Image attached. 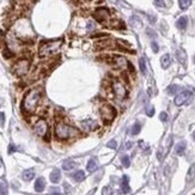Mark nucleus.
Listing matches in <instances>:
<instances>
[{"label": "nucleus", "instance_id": "c756f323", "mask_svg": "<svg viewBox=\"0 0 195 195\" xmlns=\"http://www.w3.org/2000/svg\"><path fill=\"white\" fill-rule=\"evenodd\" d=\"M194 177H195V165H192V168L189 169V172H188L187 178H188V181H190V180H193Z\"/></svg>", "mask_w": 195, "mask_h": 195}, {"label": "nucleus", "instance_id": "7c9ffc66", "mask_svg": "<svg viewBox=\"0 0 195 195\" xmlns=\"http://www.w3.org/2000/svg\"><path fill=\"white\" fill-rule=\"evenodd\" d=\"M7 194V186L6 183L0 182V195H6Z\"/></svg>", "mask_w": 195, "mask_h": 195}, {"label": "nucleus", "instance_id": "c9c22d12", "mask_svg": "<svg viewBox=\"0 0 195 195\" xmlns=\"http://www.w3.org/2000/svg\"><path fill=\"white\" fill-rule=\"evenodd\" d=\"M159 119H160V121H163V122L168 121V114L165 113V111H162V113L159 114Z\"/></svg>", "mask_w": 195, "mask_h": 195}, {"label": "nucleus", "instance_id": "f03ea898", "mask_svg": "<svg viewBox=\"0 0 195 195\" xmlns=\"http://www.w3.org/2000/svg\"><path fill=\"white\" fill-rule=\"evenodd\" d=\"M80 135L79 131L72 126L67 124L62 121H57L55 124V136L59 140H68V139H74Z\"/></svg>", "mask_w": 195, "mask_h": 195}, {"label": "nucleus", "instance_id": "c85d7f7f", "mask_svg": "<svg viewBox=\"0 0 195 195\" xmlns=\"http://www.w3.org/2000/svg\"><path fill=\"white\" fill-rule=\"evenodd\" d=\"M139 66H140V71L142 74H146V62H145V59L141 57L139 60Z\"/></svg>", "mask_w": 195, "mask_h": 195}, {"label": "nucleus", "instance_id": "37998d69", "mask_svg": "<svg viewBox=\"0 0 195 195\" xmlns=\"http://www.w3.org/2000/svg\"><path fill=\"white\" fill-rule=\"evenodd\" d=\"M52 195H62V194L60 193V190H59V189L55 188V189H52Z\"/></svg>", "mask_w": 195, "mask_h": 195}, {"label": "nucleus", "instance_id": "ddd939ff", "mask_svg": "<svg viewBox=\"0 0 195 195\" xmlns=\"http://www.w3.org/2000/svg\"><path fill=\"white\" fill-rule=\"evenodd\" d=\"M128 176H123L122 181H121V193L123 194H128L131 192V187H129V183H128Z\"/></svg>", "mask_w": 195, "mask_h": 195}, {"label": "nucleus", "instance_id": "2f4dec72", "mask_svg": "<svg viewBox=\"0 0 195 195\" xmlns=\"http://www.w3.org/2000/svg\"><path fill=\"white\" fill-rule=\"evenodd\" d=\"M3 55H4V57H6V59H10V57H12V56H13V53L8 48H5L4 52H3Z\"/></svg>", "mask_w": 195, "mask_h": 195}, {"label": "nucleus", "instance_id": "20e7f679", "mask_svg": "<svg viewBox=\"0 0 195 195\" xmlns=\"http://www.w3.org/2000/svg\"><path fill=\"white\" fill-rule=\"evenodd\" d=\"M101 116H102V120L105 123H110L115 118H116V109L111 104H103L100 109Z\"/></svg>", "mask_w": 195, "mask_h": 195}, {"label": "nucleus", "instance_id": "412c9836", "mask_svg": "<svg viewBox=\"0 0 195 195\" xmlns=\"http://www.w3.org/2000/svg\"><path fill=\"white\" fill-rule=\"evenodd\" d=\"M73 168H75V163L73 160H71V159H67V160H65L62 163V169L66 170V171H70Z\"/></svg>", "mask_w": 195, "mask_h": 195}, {"label": "nucleus", "instance_id": "6ab92c4d", "mask_svg": "<svg viewBox=\"0 0 195 195\" xmlns=\"http://www.w3.org/2000/svg\"><path fill=\"white\" fill-rule=\"evenodd\" d=\"M60 178H61V172H60V170L54 169V170L50 172V181H52L53 183H59V182H60Z\"/></svg>", "mask_w": 195, "mask_h": 195}, {"label": "nucleus", "instance_id": "dca6fc26", "mask_svg": "<svg viewBox=\"0 0 195 195\" xmlns=\"http://www.w3.org/2000/svg\"><path fill=\"white\" fill-rule=\"evenodd\" d=\"M170 64H171V57H170V55H169V54H164V55L160 57V65H162V67L164 68V70H167V68L170 66Z\"/></svg>", "mask_w": 195, "mask_h": 195}, {"label": "nucleus", "instance_id": "4c0bfd02", "mask_svg": "<svg viewBox=\"0 0 195 195\" xmlns=\"http://www.w3.org/2000/svg\"><path fill=\"white\" fill-rule=\"evenodd\" d=\"M151 47H152V50H153L154 53H158V50H159V47H158L157 42H152V43H151Z\"/></svg>", "mask_w": 195, "mask_h": 195}, {"label": "nucleus", "instance_id": "aec40b11", "mask_svg": "<svg viewBox=\"0 0 195 195\" xmlns=\"http://www.w3.org/2000/svg\"><path fill=\"white\" fill-rule=\"evenodd\" d=\"M22 177L24 181H31L34 177H35V171L32 169H28V170H24L23 174H22Z\"/></svg>", "mask_w": 195, "mask_h": 195}, {"label": "nucleus", "instance_id": "a19ab883", "mask_svg": "<svg viewBox=\"0 0 195 195\" xmlns=\"http://www.w3.org/2000/svg\"><path fill=\"white\" fill-rule=\"evenodd\" d=\"M127 66H128V70H129L131 73H135V70H134V67H133V65L131 62H127Z\"/></svg>", "mask_w": 195, "mask_h": 195}, {"label": "nucleus", "instance_id": "a878e982", "mask_svg": "<svg viewBox=\"0 0 195 195\" xmlns=\"http://www.w3.org/2000/svg\"><path fill=\"white\" fill-rule=\"evenodd\" d=\"M140 131H141V126H140V123H134L133 124V127L131 128V134L132 135H136V134H139L140 133Z\"/></svg>", "mask_w": 195, "mask_h": 195}, {"label": "nucleus", "instance_id": "c03bdc74", "mask_svg": "<svg viewBox=\"0 0 195 195\" xmlns=\"http://www.w3.org/2000/svg\"><path fill=\"white\" fill-rule=\"evenodd\" d=\"M132 145H133L132 142H127V145H126V149H131V147H132Z\"/></svg>", "mask_w": 195, "mask_h": 195}, {"label": "nucleus", "instance_id": "2eb2a0df", "mask_svg": "<svg viewBox=\"0 0 195 195\" xmlns=\"http://www.w3.org/2000/svg\"><path fill=\"white\" fill-rule=\"evenodd\" d=\"M188 25V18L186 16H182L177 19V22H176V26L180 29V30H184V29L187 28Z\"/></svg>", "mask_w": 195, "mask_h": 195}, {"label": "nucleus", "instance_id": "423d86ee", "mask_svg": "<svg viewBox=\"0 0 195 195\" xmlns=\"http://www.w3.org/2000/svg\"><path fill=\"white\" fill-rule=\"evenodd\" d=\"M29 70H30V61H29L28 59L18 60L13 66V73L18 77L25 75L29 72Z\"/></svg>", "mask_w": 195, "mask_h": 195}, {"label": "nucleus", "instance_id": "09e8293b", "mask_svg": "<svg viewBox=\"0 0 195 195\" xmlns=\"http://www.w3.org/2000/svg\"><path fill=\"white\" fill-rule=\"evenodd\" d=\"M194 62H195V56H194Z\"/></svg>", "mask_w": 195, "mask_h": 195}, {"label": "nucleus", "instance_id": "39448f33", "mask_svg": "<svg viewBox=\"0 0 195 195\" xmlns=\"http://www.w3.org/2000/svg\"><path fill=\"white\" fill-rule=\"evenodd\" d=\"M111 91L114 93V96L118 100H123L126 96H127V90H126V86L123 85L122 82L120 80H113L110 84Z\"/></svg>", "mask_w": 195, "mask_h": 195}, {"label": "nucleus", "instance_id": "72a5a7b5", "mask_svg": "<svg viewBox=\"0 0 195 195\" xmlns=\"http://www.w3.org/2000/svg\"><path fill=\"white\" fill-rule=\"evenodd\" d=\"M153 3L157 7H160V8L165 7V1H164V0H153Z\"/></svg>", "mask_w": 195, "mask_h": 195}, {"label": "nucleus", "instance_id": "9b49d317", "mask_svg": "<svg viewBox=\"0 0 195 195\" xmlns=\"http://www.w3.org/2000/svg\"><path fill=\"white\" fill-rule=\"evenodd\" d=\"M80 126H82V129L85 132H91V131H95L100 127V124L95 120H85L80 123Z\"/></svg>", "mask_w": 195, "mask_h": 195}, {"label": "nucleus", "instance_id": "f257e3e1", "mask_svg": "<svg viewBox=\"0 0 195 195\" xmlns=\"http://www.w3.org/2000/svg\"><path fill=\"white\" fill-rule=\"evenodd\" d=\"M41 98H42V89L41 87H35V89L29 90L23 100V104H22L23 111L26 114L35 113V110L37 109L38 104L41 102Z\"/></svg>", "mask_w": 195, "mask_h": 195}, {"label": "nucleus", "instance_id": "79ce46f5", "mask_svg": "<svg viewBox=\"0 0 195 195\" xmlns=\"http://www.w3.org/2000/svg\"><path fill=\"white\" fill-rule=\"evenodd\" d=\"M15 151H16V146L11 144V145L8 146V153H12V152H15Z\"/></svg>", "mask_w": 195, "mask_h": 195}, {"label": "nucleus", "instance_id": "f8f14e48", "mask_svg": "<svg viewBox=\"0 0 195 195\" xmlns=\"http://www.w3.org/2000/svg\"><path fill=\"white\" fill-rule=\"evenodd\" d=\"M44 187H46V181H44V178H43V177H38V178L36 180V182H35V186H34L35 190H36L37 193H41V192L44 190Z\"/></svg>", "mask_w": 195, "mask_h": 195}, {"label": "nucleus", "instance_id": "7ed1b4c3", "mask_svg": "<svg viewBox=\"0 0 195 195\" xmlns=\"http://www.w3.org/2000/svg\"><path fill=\"white\" fill-rule=\"evenodd\" d=\"M62 46V40H52V41H44L41 43L38 54L41 57H48L56 54Z\"/></svg>", "mask_w": 195, "mask_h": 195}, {"label": "nucleus", "instance_id": "f704fd0d", "mask_svg": "<svg viewBox=\"0 0 195 195\" xmlns=\"http://www.w3.org/2000/svg\"><path fill=\"white\" fill-rule=\"evenodd\" d=\"M106 146H108L109 149H113V150H115L116 147H118V142H116L115 140H110L108 144H106Z\"/></svg>", "mask_w": 195, "mask_h": 195}, {"label": "nucleus", "instance_id": "5701e85b", "mask_svg": "<svg viewBox=\"0 0 195 195\" xmlns=\"http://www.w3.org/2000/svg\"><path fill=\"white\" fill-rule=\"evenodd\" d=\"M96 169H97V160L95 158H92L87 163V170L90 172H93V171H96Z\"/></svg>", "mask_w": 195, "mask_h": 195}, {"label": "nucleus", "instance_id": "1a4fd4ad", "mask_svg": "<svg viewBox=\"0 0 195 195\" xmlns=\"http://www.w3.org/2000/svg\"><path fill=\"white\" fill-rule=\"evenodd\" d=\"M93 18L98 23H101V24L103 23L104 24V23L108 22V19L110 18V11L108 8H105V7H100L93 12Z\"/></svg>", "mask_w": 195, "mask_h": 195}, {"label": "nucleus", "instance_id": "f3484780", "mask_svg": "<svg viewBox=\"0 0 195 195\" xmlns=\"http://www.w3.org/2000/svg\"><path fill=\"white\" fill-rule=\"evenodd\" d=\"M186 149H187V142H186V141H180V142L176 145V147H175V152H176V154L181 156V154L184 153Z\"/></svg>", "mask_w": 195, "mask_h": 195}, {"label": "nucleus", "instance_id": "49530a36", "mask_svg": "<svg viewBox=\"0 0 195 195\" xmlns=\"http://www.w3.org/2000/svg\"><path fill=\"white\" fill-rule=\"evenodd\" d=\"M1 105H3V100L0 98V106H1Z\"/></svg>", "mask_w": 195, "mask_h": 195}, {"label": "nucleus", "instance_id": "393cba45", "mask_svg": "<svg viewBox=\"0 0 195 195\" xmlns=\"http://www.w3.org/2000/svg\"><path fill=\"white\" fill-rule=\"evenodd\" d=\"M178 91H180V86H178V85H175V84L170 85L168 89H167V92H168L169 95H175V93L178 92Z\"/></svg>", "mask_w": 195, "mask_h": 195}, {"label": "nucleus", "instance_id": "bb28decb", "mask_svg": "<svg viewBox=\"0 0 195 195\" xmlns=\"http://www.w3.org/2000/svg\"><path fill=\"white\" fill-rule=\"evenodd\" d=\"M110 26H111V28H115V29H124V28H126V25L123 24L122 21H115V22H111Z\"/></svg>", "mask_w": 195, "mask_h": 195}, {"label": "nucleus", "instance_id": "cd10ccee", "mask_svg": "<svg viewBox=\"0 0 195 195\" xmlns=\"http://www.w3.org/2000/svg\"><path fill=\"white\" fill-rule=\"evenodd\" d=\"M121 163H122V165L124 168H128L131 165V159H129L128 156H123V157L121 158Z\"/></svg>", "mask_w": 195, "mask_h": 195}, {"label": "nucleus", "instance_id": "9d476101", "mask_svg": "<svg viewBox=\"0 0 195 195\" xmlns=\"http://www.w3.org/2000/svg\"><path fill=\"white\" fill-rule=\"evenodd\" d=\"M192 97V91L189 90H184V91H181L180 93L176 95V97H175V104L181 106L183 104H186Z\"/></svg>", "mask_w": 195, "mask_h": 195}, {"label": "nucleus", "instance_id": "473e14b6", "mask_svg": "<svg viewBox=\"0 0 195 195\" xmlns=\"http://www.w3.org/2000/svg\"><path fill=\"white\" fill-rule=\"evenodd\" d=\"M102 195H113V189L110 187H104L102 189Z\"/></svg>", "mask_w": 195, "mask_h": 195}, {"label": "nucleus", "instance_id": "6e6552de", "mask_svg": "<svg viewBox=\"0 0 195 195\" xmlns=\"http://www.w3.org/2000/svg\"><path fill=\"white\" fill-rule=\"evenodd\" d=\"M103 59L108 62L109 65H113L114 67H118V68H123L126 65H127V60L124 59L123 56L121 55H111V56H105Z\"/></svg>", "mask_w": 195, "mask_h": 195}, {"label": "nucleus", "instance_id": "a211bd4d", "mask_svg": "<svg viewBox=\"0 0 195 195\" xmlns=\"http://www.w3.org/2000/svg\"><path fill=\"white\" fill-rule=\"evenodd\" d=\"M113 47V41L106 40V41H100L96 43L97 49H105V48H111Z\"/></svg>", "mask_w": 195, "mask_h": 195}, {"label": "nucleus", "instance_id": "58836bf2", "mask_svg": "<svg viewBox=\"0 0 195 195\" xmlns=\"http://www.w3.org/2000/svg\"><path fill=\"white\" fill-rule=\"evenodd\" d=\"M149 19H150V23L154 24V23H156V21H157V16L151 13V15H149Z\"/></svg>", "mask_w": 195, "mask_h": 195}, {"label": "nucleus", "instance_id": "ea45409f", "mask_svg": "<svg viewBox=\"0 0 195 195\" xmlns=\"http://www.w3.org/2000/svg\"><path fill=\"white\" fill-rule=\"evenodd\" d=\"M5 123V114L0 111V126H4Z\"/></svg>", "mask_w": 195, "mask_h": 195}, {"label": "nucleus", "instance_id": "b1692460", "mask_svg": "<svg viewBox=\"0 0 195 195\" xmlns=\"http://www.w3.org/2000/svg\"><path fill=\"white\" fill-rule=\"evenodd\" d=\"M178 5L181 10H187L192 5V0H178Z\"/></svg>", "mask_w": 195, "mask_h": 195}, {"label": "nucleus", "instance_id": "a18cd8bd", "mask_svg": "<svg viewBox=\"0 0 195 195\" xmlns=\"http://www.w3.org/2000/svg\"><path fill=\"white\" fill-rule=\"evenodd\" d=\"M193 139H194V141H195V131L193 132Z\"/></svg>", "mask_w": 195, "mask_h": 195}, {"label": "nucleus", "instance_id": "4be33fe9", "mask_svg": "<svg viewBox=\"0 0 195 195\" xmlns=\"http://www.w3.org/2000/svg\"><path fill=\"white\" fill-rule=\"evenodd\" d=\"M73 178H74L77 182H82V181H84V178H85V172H84L83 170H78V171H75L74 175H73Z\"/></svg>", "mask_w": 195, "mask_h": 195}, {"label": "nucleus", "instance_id": "de8ad7c7", "mask_svg": "<svg viewBox=\"0 0 195 195\" xmlns=\"http://www.w3.org/2000/svg\"><path fill=\"white\" fill-rule=\"evenodd\" d=\"M0 167H1V159H0Z\"/></svg>", "mask_w": 195, "mask_h": 195}, {"label": "nucleus", "instance_id": "e433bc0d", "mask_svg": "<svg viewBox=\"0 0 195 195\" xmlns=\"http://www.w3.org/2000/svg\"><path fill=\"white\" fill-rule=\"evenodd\" d=\"M146 114H147V116H150V118L153 116L154 115V108H153V106H149V108L146 109Z\"/></svg>", "mask_w": 195, "mask_h": 195}, {"label": "nucleus", "instance_id": "4468645a", "mask_svg": "<svg viewBox=\"0 0 195 195\" xmlns=\"http://www.w3.org/2000/svg\"><path fill=\"white\" fill-rule=\"evenodd\" d=\"M176 57L180 64H182L183 66H186L187 64V54L183 49H177L176 50Z\"/></svg>", "mask_w": 195, "mask_h": 195}, {"label": "nucleus", "instance_id": "0eeeda50", "mask_svg": "<svg viewBox=\"0 0 195 195\" xmlns=\"http://www.w3.org/2000/svg\"><path fill=\"white\" fill-rule=\"evenodd\" d=\"M34 131L38 136H42V138H46L48 135V132H49V127H48V123L44 119H40L37 120V122L34 126Z\"/></svg>", "mask_w": 195, "mask_h": 195}]
</instances>
